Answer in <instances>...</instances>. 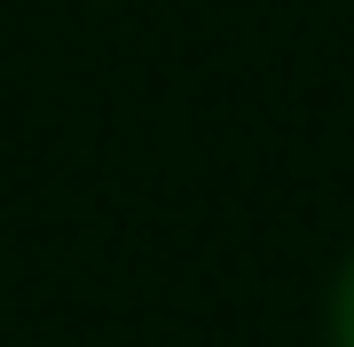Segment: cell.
Returning <instances> with one entry per match:
<instances>
[{
	"mask_svg": "<svg viewBox=\"0 0 354 347\" xmlns=\"http://www.w3.org/2000/svg\"><path fill=\"white\" fill-rule=\"evenodd\" d=\"M330 347H354V253H346L339 284H330Z\"/></svg>",
	"mask_w": 354,
	"mask_h": 347,
	"instance_id": "6da1fadb",
	"label": "cell"
}]
</instances>
